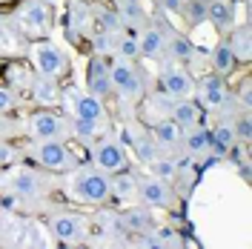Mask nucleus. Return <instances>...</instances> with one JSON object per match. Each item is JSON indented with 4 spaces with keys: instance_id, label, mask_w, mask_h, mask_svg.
Here are the masks:
<instances>
[{
    "instance_id": "nucleus-4",
    "label": "nucleus",
    "mask_w": 252,
    "mask_h": 249,
    "mask_svg": "<svg viewBox=\"0 0 252 249\" xmlns=\"http://www.w3.org/2000/svg\"><path fill=\"white\" fill-rule=\"evenodd\" d=\"M29 155L37 166L58 172V175H66L78 166V157L66 149V140H32Z\"/></svg>"
},
{
    "instance_id": "nucleus-23",
    "label": "nucleus",
    "mask_w": 252,
    "mask_h": 249,
    "mask_svg": "<svg viewBox=\"0 0 252 249\" xmlns=\"http://www.w3.org/2000/svg\"><path fill=\"white\" fill-rule=\"evenodd\" d=\"M89 26H92V6H86L80 0H72L69 3V12H66L69 37H80L83 31H89Z\"/></svg>"
},
{
    "instance_id": "nucleus-15",
    "label": "nucleus",
    "mask_w": 252,
    "mask_h": 249,
    "mask_svg": "<svg viewBox=\"0 0 252 249\" xmlns=\"http://www.w3.org/2000/svg\"><path fill=\"white\" fill-rule=\"evenodd\" d=\"M166 34H169L166 23H163V26H160V23L143 26L141 34H135V37H138V49H141L143 58H149V61H163V55H166Z\"/></svg>"
},
{
    "instance_id": "nucleus-27",
    "label": "nucleus",
    "mask_w": 252,
    "mask_h": 249,
    "mask_svg": "<svg viewBox=\"0 0 252 249\" xmlns=\"http://www.w3.org/2000/svg\"><path fill=\"white\" fill-rule=\"evenodd\" d=\"M115 9L124 20V29H143L146 26V12L138 0H115Z\"/></svg>"
},
{
    "instance_id": "nucleus-11",
    "label": "nucleus",
    "mask_w": 252,
    "mask_h": 249,
    "mask_svg": "<svg viewBox=\"0 0 252 249\" xmlns=\"http://www.w3.org/2000/svg\"><path fill=\"white\" fill-rule=\"evenodd\" d=\"M15 23L23 34H46L52 29V6L40 0H23L15 9Z\"/></svg>"
},
{
    "instance_id": "nucleus-3",
    "label": "nucleus",
    "mask_w": 252,
    "mask_h": 249,
    "mask_svg": "<svg viewBox=\"0 0 252 249\" xmlns=\"http://www.w3.org/2000/svg\"><path fill=\"white\" fill-rule=\"evenodd\" d=\"M109 72H112V92L118 94L126 103H138L143 94H146V86H143V75L141 69L135 66V61H126V58H118L112 55Z\"/></svg>"
},
{
    "instance_id": "nucleus-7",
    "label": "nucleus",
    "mask_w": 252,
    "mask_h": 249,
    "mask_svg": "<svg viewBox=\"0 0 252 249\" xmlns=\"http://www.w3.org/2000/svg\"><path fill=\"white\" fill-rule=\"evenodd\" d=\"M49 229L52 235L61 241V244H83L89 238V220L83 218L80 212H72V209H58L49 215Z\"/></svg>"
},
{
    "instance_id": "nucleus-14",
    "label": "nucleus",
    "mask_w": 252,
    "mask_h": 249,
    "mask_svg": "<svg viewBox=\"0 0 252 249\" xmlns=\"http://www.w3.org/2000/svg\"><path fill=\"white\" fill-rule=\"evenodd\" d=\"M86 92H92L94 97H100V100H106V97L115 94V92H112V72H109L106 58L92 55L89 69H86Z\"/></svg>"
},
{
    "instance_id": "nucleus-12",
    "label": "nucleus",
    "mask_w": 252,
    "mask_h": 249,
    "mask_svg": "<svg viewBox=\"0 0 252 249\" xmlns=\"http://www.w3.org/2000/svg\"><path fill=\"white\" fill-rule=\"evenodd\" d=\"M192 97H198L195 103L206 112H220L226 103H232V94L226 89L223 78H218V75H204L201 80H195V94Z\"/></svg>"
},
{
    "instance_id": "nucleus-26",
    "label": "nucleus",
    "mask_w": 252,
    "mask_h": 249,
    "mask_svg": "<svg viewBox=\"0 0 252 249\" xmlns=\"http://www.w3.org/2000/svg\"><path fill=\"white\" fill-rule=\"evenodd\" d=\"M92 23L100 31H109V34H121L124 29V20L118 15L115 6H92Z\"/></svg>"
},
{
    "instance_id": "nucleus-9",
    "label": "nucleus",
    "mask_w": 252,
    "mask_h": 249,
    "mask_svg": "<svg viewBox=\"0 0 252 249\" xmlns=\"http://www.w3.org/2000/svg\"><path fill=\"white\" fill-rule=\"evenodd\" d=\"M29 61L37 69V75H49V78H63L69 69L66 55L52 40H34L29 46Z\"/></svg>"
},
{
    "instance_id": "nucleus-16",
    "label": "nucleus",
    "mask_w": 252,
    "mask_h": 249,
    "mask_svg": "<svg viewBox=\"0 0 252 249\" xmlns=\"http://www.w3.org/2000/svg\"><path fill=\"white\" fill-rule=\"evenodd\" d=\"M118 218L124 223V229L129 235H143L149 232L152 226H155V215H152V209L149 206H143V203H132V206H126L124 212H118Z\"/></svg>"
},
{
    "instance_id": "nucleus-36",
    "label": "nucleus",
    "mask_w": 252,
    "mask_h": 249,
    "mask_svg": "<svg viewBox=\"0 0 252 249\" xmlns=\"http://www.w3.org/2000/svg\"><path fill=\"white\" fill-rule=\"evenodd\" d=\"M232 129H235V140L250 146V138H252V121H250V109H244L241 115H232Z\"/></svg>"
},
{
    "instance_id": "nucleus-43",
    "label": "nucleus",
    "mask_w": 252,
    "mask_h": 249,
    "mask_svg": "<svg viewBox=\"0 0 252 249\" xmlns=\"http://www.w3.org/2000/svg\"><path fill=\"white\" fill-rule=\"evenodd\" d=\"M0 232H3V218H0Z\"/></svg>"
},
{
    "instance_id": "nucleus-44",
    "label": "nucleus",
    "mask_w": 252,
    "mask_h": 249,
    "mask_svg": "<svg viewBox=\"0 0 252 249\" xmlns=\"http://www.w3.org/2000/svg\"><path fill=\"white\" fill-rule=\"evenodd\" d=\"M155 3H158V0H155Z\"/></svg>"
},
{
    "instance_id": "nucleus-39",
    "label": "nucleus",
    "mask_w": 252,
    "mask_h": 249,
    "mask_svg": "<svg viewBox=\"0 0 252 249\" xmlns=\"http://www.w3.org/2000/svg\"><path fill=\"white\" fill-rule=\"evenodd\" d=\"M12 157H15V152H12V146H9L6 140H0V166L12 163Z\"/></svg>"
},
{
    "instance_id": "nucleus-32",
    "label": "nucleus",
    "mask_w": 252,
    "mask_h": 249,
    "mask_svg": "<svg viewBox=\"0 0 252 249\" xmlns=\"http://www.w3.org/2000/svg\"><path fill=\"white\" fill-rule=\"evenodd\" d=\"M89 40H92V52L97 55V58H112V55H115L118 34H109V31L94 29V31H89Z\"/></svg>"
},
{
    "instance_id": "nucleus-34",
    "label": "nucleus",
    "mask_w": 252,
    "mask_h": 249,
    "mask_svg": "<svg viewBox=\"0 0 252 249\" xmlns=\"http://www.w3.org/2000/svg\"><path fill=\"white\" fill-rule=\"evenodd\" d=\"M115 55H118V58H126V61H138V58H141L138 37H135V34H126V31H121V34H118V43H115Z\"/></svg>"
},
{
    "instance_id": "nucleus-10",
    "label": "nucleus",
    "mask_w": 252,
    "mask_h": 249,
    "mask_svg": "<svg viewBox=\"0 0 252 249\" xmlns=\"http://www.w3.org/2000/svg\"><path fill=\"white\" fill-rule=\"evenodd\" d=\"M26 132H29L32 140H66L72 138L69 135V118H61L49 109H40L29 115L26 121Z\"/></svg>"
},
{
    "instance_id": "nucleus-8",
    "label": "nucleus",
    "mask_w": 252,
    "mask_h": 249,
    "mask_svg": "<svg viewBox=\"0 0 252 249\" xmlns=\"http://www.w3.org/2000/svg\"><path fill=\"white\" fill-rule=\"evenodd\" d=\"M138 203L149 206V209H166L172 212L178 206V195L169 181H160L155 175H146V178H138Z\"/></svg>"
},
{
    "instance_id": "nucleus-40",
    "label": "nucleus",
    "mask_w": 252,
    "mask_h": 249,
    "mask_svg": "<svg viewBox=\"0 0 252 249\" xmlns=\"http://www.w3.org/2000/svg\"><path fill=\"white\" fill-rule=\"evenodd\" d=\"M241 106L244 109H250L252 100H250V78H244V83H241Z\"/></svg>"
},
{
    "instance_id": "nucleus-20",
    "label": "nucleus",
    "mask_w": 252,
    "mask_h": 249,
    "mask_svg": "<svg viewBox=\"0 0 252 249\" xmlns=\"http://www.w3.org/2000/svg\"><path fill=\"white\" fill-rule=\"evenodd\" d=\"M29 94H32V100H34L37 106L61 103V83H58V78H49V75H34Z\"/></svg>"
},
{
    "instance_id": "nucleus-42",
    "label": "nucleus",
    "mask_w": 252,
    "mask_h": 249,
    "mask_svg": "<svg viewBox=\"0 0 252 249\" xmlns=\"http://www.w3.org/2000/svg\"><path fill=\"white\" fill-rule=\"evenodd\" d=\"M40 3H46V6H58L61 0H40Z\"/></svg>"
},
{
    "instance_id": "nucleus-2",
    "label": "nucleus",
    "mask_w": 252,
    "mask_h": 249,
    "mask_svg": "<svg viewBox=\"0 0 252 249\" xmlns=\"http://www.w3.org/2000/svg\"><path fill=\"white\" fill-rule=\"evenodd\" d=\"M61 106L69 112V118H86V121H94L100 126H109L106 103L100 97H94L92 92H86V89H78V86L61 89Z\"/></svg>"
},
{
    "instance_id": "nucleus-19",
    "label": "nucleus",
    "mask_w": 252,
    "mask_h": 249,
    "mask_svg": "<svg viewBox=\"0 0 252 249\" xmlns=\"http://www.w3.org/2000/svg\"><path fill=\"white\" fill-rule=\"evenodd\" d=\"M149 135L155 138V143L160 146V152L163 149H178L181 146V138H184V129L175 124L172 118H158L152 129H149Z\"/></svg>"
},
{
    "instance_id": "nucleus-25",
    "label": "nucleus",
    "mask_w": 252,
    "mask_h": 249,
    "mask_svg": "<svg viewBox=\"0 0 252 249\" xmlns=\"http://www.w3.org/2000/svg\"><path fill=\"white\" fill-rule=\"evenodd\" d=\"M169 118H172L175 124L181 126V129L198 126V124H201V106H198L192 97H181V100H175V103H172Z\"/></svg>"
},
{
    "instance_id": "nucleus-38",
    "label": "nucleus",
    "mask_w": 252,
    "mask_h": 249,
    "mask_svg": "<svg viewBox=\"0 0 252 249\" xmlns=\"http://www.w3.org/2000/svg\"><path fill=\"white\" fill-rule=\"evenodd\" d=\"M17 106V94L9 86H0V115H9Z\"/></svg>"
},
{
    "instance_id": "nucleus-37",
    "label": "nucleus",
    "mask_w": 252,
    "mask_h": 249,
    "mask_svg": "<svg viewBox=\"0 0 252 249\" xmlns=\"http://www.w3.org/2000/svg\"><path fill=\"white\" fill-rule=\"evenodd\" d=\"M152 235H155L158 241H160V247L166 249V247H181V235L175 232L172 226H152Z\"/></svg>"
},
{
    "instance_id": "nucleus-5",
    "label": "nucleus",
    "mask_w": 252,
    "mask_h": 249,
    "mask_svg": "<svg viewBox=\"0 0 252 249\" xmlns=\"http://www.w3.org/2000/svg\"><path fill=\"white\" fill-rule=\"evenodd\" d=\"M3 187L9 195H15L17 201H40L49 192V181L37 169L29 166H15L3 178Z\"/></svg>"
},
{
    "instance_id": "nucleus-17",
    "label": "nucleus",
    "mask_w": 252,
    "mask_h": 249,
    "mask_svg": "<svg viewBox=\"0 0 252 249\" xmlns=\"http://www.w3.org/2000/svg\"><path fill=\"white\" fill-rule=\"evenodd\" d=\"M206 20H212V26L218 31H232L238 26V3L235 0H209Z\"/></svg>"
},
{
    "instance_id": "nucleus-18",
    "label": "nucleus",
    "mask_w": 252,
    "mask_h": 249,
    "mask_svg": "<svg viewBox=\"0 0 252 249\" xmlns=\"http://www.w3.org/2000/svg\"><path fill=\"white\" fill-rule=\"evenodd\" d=\"M109 198L121 203H135L138 201V178L129 169L112 172L109 175Z\"/></svg>"
},
{
    "instance_id": "nucleus-24",
    "label": "nucleus",
    "mask_w": 252,
    "mask_h": 249,
    "mask_svg": "<svg viewBox=\"0 0 252 249\" xmlns=\"http://www.w3.org/2000/svg\"><path fill=\"white\" fill-rule=\"evenodd\" d=\"M181 146L189 157H201V155H209V129L204 126H189L184 129V138H181Z\"/></svg>"
},
{
    "instance_id": "nucleus-41",
    "label": "nucleus",
    "mask_w": 252,
    "mask_h": 249,
    "mask_svg": "<svg viewBox=\"0 0 252 249\" xmlns=\"http://www.w3.org/2000/svg\"><path fill=\"white\" fill-rule=\"evenodd\" d=\"M158 3H160L166 12H172V15H178V12H181V6H184V0H158Z\"/></svg>"
},
{
    "instance_id": "nucleus-13",
    "label": "nucleus",
    "mask_w": 252,
    "mask_h": 249,
    "mask_svg": "<svg viewBox=\"0 0 252 249\" xmlns=\"http://www.w3.org/2000/svg\"><path fill=\"white\" fill-rule=\"evenodd\" d=\"M160 89L166 94H172L175 100L192 97L195 94V78H192V72H189L184 63L172 61L160 69Z\"/></svg>"
},
{
    "instance_id": "nucleus-31",
    "label": "nucleus",
    "mask_w": 252,
    "mask_h": 249,
    "mask_svg": "<svg viewBox=\"0 0 252 249\" xmlns=\"http://www.w3.org/2000/svg\"><path fill=\"white\" fill-rule=\"evenodd\" d=\"M229 46H232V52H235V58L241 63H250V23H244V26H235L232 29V37L226 40Z\"/></svg>"
},
{
    "instance_id": "nucleus-33",
    "label": "nucleus",
    "mask_w": 252,
    "mask_h": 249,
    "mask_svg": "<svg viewBox=\"0 0 252 249\" xmlns=\"http://www.w3.org/2000/svg\"><path fill=\"white\" fill-rule=\"evenodd\" d=\"M172 103H175V97L166 94L163 89H158V92H152L149 97H146V106H149V112H155V121L158 118H169Z\"/></svg>"
},
{
    "instance_id": "nucleus-6",
    "label": "nucleus",
    "mask_w": 252,
    "mask_h": 249,
    "mask_svg": "<svg viewBox=\"0 0 252 249\" xmlns=\"http://www.w3.org/2000/svg\"><path fill=\"white\" fill-rule=\"evenodd\" d=\"M92 146V163L97 169H103L106 175L112 172H124L129 169V152H126V143L112 135H103L89 143Z\"/></svg>"
},
{
    "instance_id": "nucleus-21",
    "label": "nucleus",
    "mask_w": 252,
    "mask_h": 249,
    "mask_svg": "<svg viewBox=\"0 0 252 249\" xmlns=\"http://www.w3.org/2000/svg\"><path fill=\"white\" fill-rule=\"evenodd\" d=\"M129 143H132V149H135L138 163H143V166H149V163L160 155V146L155 143V138H152L149 132H143V129H129Z\"/></svg>"
},
{
    "instance_id": "nucleus-22",
    "label": "nucleus",
    "mask_w": 252,
    "mask_h": 249,
    "mask_svg": "<svg viewBox=\"0 0 252 249\" xmlns=\"http://www.w3.org/2000/svg\"><path fill=\"white\" fill-rule=\"evenodd\" d=\"M238 66V58L232 46L226 43V40H220L215 43V49L209 52V69H212V75H218V78H226V75H232Z\"/></svg>"
},
{
    "instance_id": "nucleus-29",
    "label": "nucleus",
    "mask_w": 252,
    "mask_h": 249,
    "mask_svg": "<svg viewBox=\"0 0 252 249\" xmlns=\"http://www.w3.org/2000/svg\"><path fill=\"white\" fill-rule=\"evenodd\" d=\"M166 55L178 63H189L195 58V46L189 43L187 34H178V31L169 29V34H166Z\"/></svg>"
},
{
    "instance_id": "nucleus-28",
    "label": "nucleus",
    "mask_w": 252,
    "mask_h": 249,
    "mask_svg": "<svg viewBox=\"0 0 252 249\" xmlns=\"http://www.w3.org/2000/svg\"><path fill=\"white\" fill-rule=\"evenodd\" d=\"M106 129L109 126H100V124H94V121H86V118H69V135L75 140H80V143L97 140Z\"/></svg>"
},
{
    "instance_id": "nucleus-30",
    "label": "nucleus",
    "mask_w": 252,
    "mask_h": 249,
    "mask_svg": "<svg viewBox=\"0 0 252 249\" xmlns=\"http://www.w3.org/2000/svg\"><path fill=\"white\" fill-rule=\"evenodd\" d=\"M206 9H209V0H184L178 15L184 17V23L189 29H195V26L206 23Z\"/></svg>"
},
{
    "instance_id": "nucleus-1",
    "label": "nucleus",
    "mask_w": 252,
    "mask_h": 249,
    "mask_svg": "<svg viewBox=\"0 0 252 249\" xmlns=\"http://www.w3.org/2000/svg\"><path fill=\"white\" fill-rule=\"evenodd\" d=\"M66 184H63V192L66 198L78 203H86V206H103L109 201V175L97 166H75L72 172H66Z\"/></svg>"
},
{
    "instance_id": "nucleus-35",
    "label": "nucleus",
    "mask_w": 252,
    "mask_h": 249,
    "mask_svg": "<svg viewBox=\"0 0 252 249\" xmlns=\"http://www.w3.org/2000/svg\"><path fill=\"white\" fill-rule=\"evenodd\" d=\"M149 175H155L160 181H169L175 184V157L169 155H158L152 163H149Z\"/></svg>"
}]
</instances>
